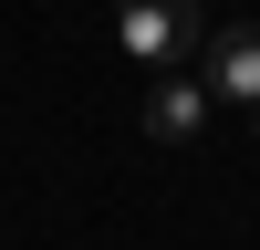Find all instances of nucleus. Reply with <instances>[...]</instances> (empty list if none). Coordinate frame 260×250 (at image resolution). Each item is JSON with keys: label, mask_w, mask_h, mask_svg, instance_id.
Here are the masks:
<instances>
[{"label": "nucleus", "mask_w": 260, "mask_h": 250, "mask_svg": "<svg viewBox=\"0 0 260 250\" xmlns=\"http://www.w3.org/2000/svg\"><path fill=\"white\" fill-rule=\"evenodd\" d=\"M115 32H125V52H136L146 73H187V63L208 52L198 0H115Z\"/></svg>", "instance_id": "obj_1"}, {"label": "nucleus", "mask_w": 260, "mask_h": 250, "mask_svg": "<svg viewBox=\"0 0 260 250\" xmlns=\"http://www.w3.org/2000/svg\"><path fill=\"white\" fill-rule=\"evenodd\" d=\"M198 83H208V104H250V115H260V21H229V32H208Z\"/></svg>", "instance_id": "obj_2"}, {"label": "nucleus", "mask_w": 260, "mask_h": 250, "mask_svg": "<svg viewBox=\"0 0 260 250\" xmlns=\"http://www.w3.org/2000/svg\"><path fill=\"white\" fill-rule=\"evenodd\" d=\"M136 115H146L156 146H198V136H208V83H198V73H156Z\"/></svg>", "instance_id": "obj_3"}, {"label": "nucleus", "mask_w": 260, "mask_h": 250, "mask_svg": "<svg viewBox=\"0 0 260 250\" xmlns=\"http://www.w3.org/2000/svg\"><path fill=\"white\" fill-rule=\"evenodd\" d=\"M250 136H260V115H250Z\"/></svg>", "instance_id": "obj_4"}]
</instances>
